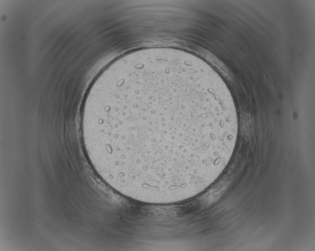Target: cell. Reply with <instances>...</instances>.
<instances>
[{
  "label": "cell",
  "mask_w": 315,
  "mask_h": 251,
  "mask_svg": "<svg viewBox=\"0 0 315 251\" xmlns=\"http://www.w3.org/2000/svg\"><path fill=\"white\" fill-rule=\"evenodd\" d=\"M238 124L215 75L194 60L158 54L104 74L93 130L118 192L160 197L218 177Z\"/></svg>",
  "instance_id": "obj_1"
}]
</instances>
